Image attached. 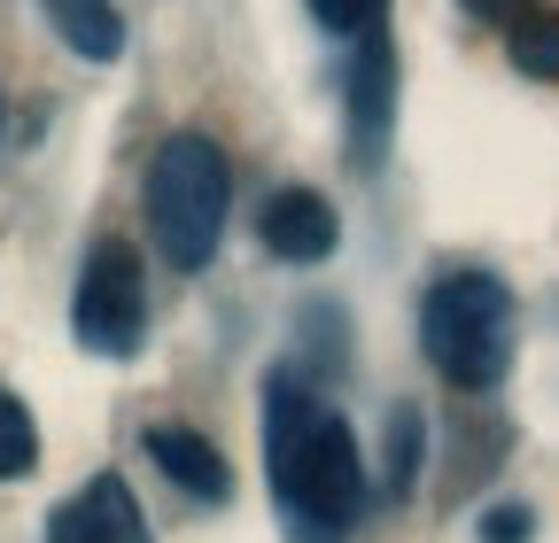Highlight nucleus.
Segmentation results:
<instances>
[{
  "label": "nucleus",
  "mask_w": 559,
  "mask_h": 543,
  "mask_svg": "<svg viewBox=\"0 0 559 543\" xmlns=\"http://www.w3.org/2000/svg\"><path fill=\"white\" fill-rule=\"evenodd\" d=\"M474 543H536V512L528 505H489L481 528H474Z\"/></svg>",
  "instance_id": "4468645a"
},
{
  "label": "nucleus",
  "mask_w": 559,
  "mask_h": 543,
  "mask_svg": "<svg viewBox=\"0 0 559 543\" xmlns=\"http://www.w3.org/2000/svg\"><path fill=\"white\" fill-rule=\"evenodd\" d=\"M506 47H513V62H521V71L559 79V16H551V9H528L521 24H506Z\"/></svg>",
  "instance_id": "9b49d317"
},
{
  "label": "nucleus",
  "mask_w": 559,
  "mask_h": 543,
  "mask_svg": "<svg viewBox=\"0 0 559 543\" xmlns=\"http://www.w3.org/2000/svg\"><path fill=\"white\" fill-rule=\"evenodd\" d=\"M412 482H419V412L396 403L381 435V497H412Z\"/></svg>",
  "instance_id": "9d476101"
},
{
  "label": "nucleus",
  "mask_w": 559,
  "mask_h": 543,
  "mask_svg": "<svg viewBox=\"0 0 559 543\" xmlns=\"http://www.w3.org/2000/svg\"><path fill=\"white\" fill-rule=\"evenodd\" d=\"M466 9H474L481 24H521V16L536 9V0H466Z\"/></svg>",
  "instance_id": "2eb2a0df"
},
{
  "label": "nucleus",
  "mask_w": 559,
  "mask_h": 543,
  "mask_svg": "<svg viewBox=\"0 0 559 543\" xmlns=\"http://www.w3.org/2000/svg\"><path fill=\"white\" fill-rule=\"evenodd\" d=\"M39 16L55 24V39L86 62H117L124 55V16L117 0H39Z\"/></svg>",
  "instance_id": "1a4fd4ad"
},
{
  "label": "nucleus",
  "mask_w": 559,
  "mask_h": 543,
  "mask_svg": "<svg viewBox=\"0 0 559 543\" xmlns=\"http://www.w3.org/2000/svg\"><path fill=\"white\" fill-rule=\"evenodd\" d=\"M419 350L466 396L498 388L513 365V288L498 272H474V264L443 272L428 288V303H419Z\"/></svg>",
  "instance_id": "f03ea898"
},
{
  "label": "nucleus",
  "mask_w": 559,
  "mask_h": 543,
  "mask_svg": "<svg viewBox=\"0 0 559 543\" xmlns=\"http://www.w3.org/2000/svg\"><path fill=\"white\" fill-rule=\"evenodd\" d=\"M264 482L280 505L288 543H349L366 520V458L349 420L326 403V388L304 365H272L264 373Z\"/></svg>",
  "instance_id": "f257e3e1"
},
{
  "label": "nucleus",
  "mask_w": 559,
  "mask_h": 543,
  "mask_svg": "<svg viewBox=\"0 0 559 543\" xmlns=\"http://www.w3.org/2000/svg\"><path fill=\"white\" fill-rule=\"evenodd\" d=\"M32 466H39V427L24 412V396L0 388V482H24Z\"/></svg>",
  "instance_id": "f8f14e48"
},
{
  "label": "nucleus",
  "mask_w": 559,
  "mask_h": 543,
  "mask_svg": "<svg viewBox=\"0 0 559 543\" xmlns=\"http://www.w3.org/2000/svg\"><path fill=\"white\" fill-rule=\"evenodd\" d=\"M148 458H156L164 482L187 490L194 505H226V497H234V473H226L218 443L194 435V427H179V420H156V427H148Z\"/></svg>",
  "instance_id": "6e6552de"
},
{
  "label": "nucleus",
  "mask_w": 559,
  "mask_h": 543,
  "mask_svg": "<svg viewBox=\"0 0 559 543\" xmlns=\"http://www.w3.org/2000/svg\"><path fill=\"white\" fill-rule=\"evenodd\" d=\"M47 543H148V520H140L124 473H94L86 490H70L47 512Z\"/></svg>",
  "instance_id": "39448f33"
},
{
  "label": "nucleus",
  "mask_w": 559,
  "mask_h": 543,
  "mask_svg": "<svg viewBox=\"0 0 559 543\" xmlns=\"http://www.w3.org/2000/svg\"><path fill=\"white\" fill-rule=\"evenodd\" d=\"M226 156L202 132H171L148 164V233L171 272H202L226 241Z\"/></svg>",
  "instance_id": "7ed1b4c3"
},
{
  "label": "nucleus",
  "mask_w": 559,
  "mask_h": 543,
  "mask_svg": "<svg viewBox=\"0 0 559 543\" xmlns=\"http://www.w3.org/2000/svg\"><path fill=\"white\" fill-rule=\"evenodd\" d=\"M342 86H349L342 101H349V141H358V164H373L381 141H389V117H396V55H389L381 24L358 32V55H349V79Z\"/></svg>",
  "instance_id": "423d86ee"
},
{
  "label": "nucleus",
  "mask_w": 559,
  "mask_h": 543,
  "mask_svg": "<svg viewBox=\"0 0 559 543\" xmlns=\"http://www.w3.org/2000/svg\"><path fill=\"white\" fill-rule=\"evenodd\" d=\"M304 9H311L326 32L358 39V32H373V24H381V9H389V0H304Z\"/></svg>",
  "instance_id": "ddd939ff"
},
{
  "label": "nucleus",
  "mask_w": 559,
  "mask_h": 543,
  "mask_svg": "<svg viewBox=\"0 0 559 543\" xmlns=\"http://www.w3.org/2000/svg\"><path fill=\"white\" fill-rule=\"evenodd\" d=\"M70 334L94 358H132L140 334H148V288H140V256L132 241H102L79 272V295H70Z\"/></svg>",
  "instance_id": "20e7f679"
},
{
  "label": "nucleus",
  "mask_w": 559,
  "mask_h": 543,
  "mask_svg": "<svg viewBox=\"0 0 559 543\" xmlns=\"http://www.w3.org/2000/svg\"><path fill=\"white\" fill-rule=\"evenodd\" d=\"M257 233H264L272 256H288V264H326L334 241H342V226H334V210H326V194H311V186H280V194L264 202Z\"/></svg>",
  "instance_id": "0eeeda50"
}]
</instances>
